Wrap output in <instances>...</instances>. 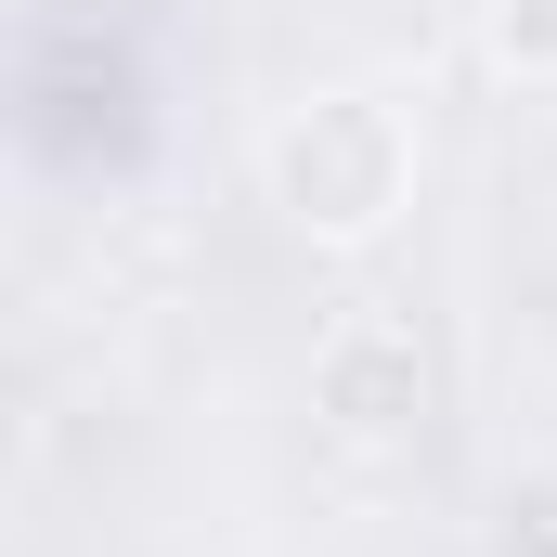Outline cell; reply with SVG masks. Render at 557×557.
Instances as JSON below:
<instances>
[{"instance_id":"6da1fadb","label":"cell","mask_w":557,"mask_h":557,"mask_svg":"<svg viewBox=\"0 0 557 557\" xmlns=\"http://www.w3.org/2000/svg\"><path fill=\"white\" fill-rule=\"evenodd\" d=\"M416 195V131L389 91H324L273 131V208L311 247H363L389 234V208Z\"/></svg>"},{"instance_id":"7a4b0ae2","label":"cell","mask_w":557,"mask_h":557,"mask_svg":"<svg viewBox=\"0 0 557 557\" xmlns=\"http://www.w3.org/2000/svg\"><path fill=\"white\" fill-rule=\"evenodd\" d=\"M311 403L350 428V441H416L441 416V363H428V337L403 311H350L324 337V363H311Z\"/></svg>"},{"instance_id":"3957f363","label":"cell","mask_w":557,"mask_h":557,"mask_svg":"<svg viewBox=\"0 0 557 557\" xmlns=\"http://www.w3.org/2000/svg\"><path fill=\"white\" fill-rule=\"evenodd\" d=\"M493 52H506V65H557V0H506Z\"/></svg>"}]
</instances>
